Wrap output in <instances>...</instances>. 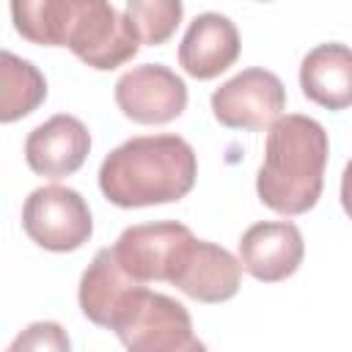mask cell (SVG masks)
Wrapping results in <instances>:
<instances>
[{
  "label": "cell",
  "instance_id": "cell-1",
  "mask_svg": "<svg viewBox=\"0 0 352 352\" xmlns=\"http://www.w3.org/2000/svg\"><path fill=\"white\" fill-rule=\"evenodd\" d=\"M11 22L25 41L69 47L96 72H113L140 50L135 28L110 0H11Z\"/></svg>",
  "mask_w": 352,
  "mask_h": 352
},
{
  "label": "cell",
  "instance_id": "cell-2",
  "mask_svg": "<svg viewBox=\"0 0 352 352\" xmlns=\"http://www.w3.org/2000/svg\"><path fill=\"white\" fill-rule=\"evenodd\" d=\"M198 179L192 146L179 135H138L116 146L99 168L102 195L121 209L182 201Z\"/></svg>",
  "mask_w": 352,
  "mask_h": 352
},
{
  "label": "cell",
  "instance_id": "cell-3",
  "mask_svg": "<svg viewBox=\"0 0 352 352\" xmlns=\"http://www.w3.org/2000/svg\"><path fill=\"white\" fill-rule=\"evenodd\" d=\"M264 162L256 176L258 201L283 214H305L316 206L324 187L327 132L316 118L286 113L267 126Z\"/></svg>",
  "mask_w": 352,
  "mask_h": 352
},
{
  "label": "cell",
  "instance_id": "cell-4",
  "mask_svg": "<svg viewBox=\"0 0 352 352\" xmlns=\"http://www.w3.org/2000/svg\"><path fill=\"white\" fill-rule=\"evenodd\" d=\"M132 352H198L204 341L192 333L190 311L160 292L140 286L110 327Z\"/></svg>",
  "mask_w": 352,
  "mask_h": 352
},
{
  "label": "cell",
  "instance_id": "cell-5",
  "mask_svg": "<svg viewBox=\"0 0 352 352\" xmlns=\"http://www.w3.org/2000/svg\"><path fill=\"white\" fill-rule=\"evenodd\" d=\"M22 228L44 250L72 253L91 239L94 217L88 201L77 190L47 184L25 198Z\"/></svg>",
  "mask_w": 352,
  "mask_h": 352
},
{
  "label": "cell",
  "instance_id": "cell-6",
  "mask_svg": "<svg viewBox=\"0 0 352 352\" xmlns=\"http://www.w3.org/2000/svg\"><path fill=\"white\" fill-rule=\"evenodd\" d=\"M192 239L195 234L176 220L140 223L121 231V236L113 245V256L121 264V270L140 283H148V280L170 283Z\"/></svg>",
  "mask_w": 352,
  "mask_h": 352
},
{
  "label": "cell",
  "instance_id": "cell-7",
  "mask_svg": "<svg viewBox=\"0 0 352 352\" xmlns=\"http://www.w3.org/2000/svg\"><path fill=\"white\" fill-rule=\"evenodd\" d=\"M286 110V88L267 69H242L212 94V116L228 129L264 132Z\"/></svg>",
  "mask_w": 352,
  "mask_h": 352
},
{
  "label": "cell",
  "instance_id": "cell-8",
  "mask_svg": "<svg viewBox=\"0 0 352 352\" xmlns=\"http://www.w3.org/2000/svg\"><path fill=\"white\" fill-rule=\"evenodd\" d=\"M116 104L135 124H168L184 113L187 85L173 69L162 63H143L118 77Z\"/></svg>",
  "mask_w": 352,
  "mask_h": 352
},
{
  "label": "cell",
  "instance_id": "cell-9",
  "mask_svg": "<svg viewBox=\"0 0 352 352\" xmlns=\"http://www.w3.org/2000/svg\"><path fill=\"white\" fill-rule=\"evenodd\" d=\"M305 256L302 234L289 220L253 223L239 236V267L261 283H278L292 278Z\"/></svg>",
  "mask_w": 352,
  "mask_h": 352
},
{
  "label": "cell",
  "instance_id": "cell-10",
  "mask_svg": "<svg viewBox=\"0 0 352 352\" xmlns=\"http://www.w3.org/2000/svg\"><path fill=\"white\" fill-rule=\"evenodd\" d=\"M88 151H91V132L80 118L69 113H58L47 118L25 140L28 168L36 176L52 182L77 173L88 160Z\"/></svg>",
  "mask_w": 352,
  "mask_h": 352
},
{
  "label": "cell",
  "instance_id": "cell-11",
  "mask_svg": "<svg viewBox=\"0 0 352 352\" xmlns=\"http://www.w3.org/2000/svg\"><path fill=\"white\" fill-rule=\"evenodd\" d=\"M170 283L198 302H226L239 292L242 267L226 248L206 239H192Z\"/></svg>",
  "mask_w": 352,
  "mask_h": 352
},
{
  "label": "cell",
  "instance_id": "cell-12",
  "mask_svg": "<svg viewBox=\"0 0 352 352\" xmlns=\"http://www.w3.org/2000/svg\"><path fill=\"white\" fill-rule=\"evenodd\" d=\"M239 47L236 25L217 11H206L190 22L179 44V66L195 80H214L236 63Z\"/></svg>",
  "mask_w": 352,
  "mask_h": 352
},
{
  "label": "cell",
  "instance_id": "cell-13",
  "mask_svg": "<svg viewBox=\"0 0 352 352\" xmlns=\"http://www.w3.org/2000/svg\"><path fill=\"white\" fill-rule=\"evenodd\" d=\"M140 286V280L129 278L121 270V264L113 256V248H102L96 250L94 261L85 267L80 278L77 300L88 322L110 330Z\"/></svg>",
  "mask_w": 352,
  "mask_h": 352
},
{
  "label": "cell",
  "instance_id": "cell-14",
  "mask_svg": "<svg viewBox=\"0 0 352 352\" xmlns=\"http://www.w3.org/2000/svg\"><path fill=\"white\" fill-rule=\"evenodd\" d=\"M302 94L327 110H346L352 104V55L341 41L314 47L300 63Z\"/></svg>",
  "mask_w": 352,
  "mask_h": 352
},
{
  "label": "cell",
  "instance_id": "cell-15",
  "mask_svg": "<svg viewBox=\"0 0 352 352\" xmlns=\"http://www.w3.org/2000/svg\"><path fill=\"white\" fill-rule=\"evenodd\" d=\"M47 99V80L41 69L8 50H0V124H14Z\"/></svg>",
  "mask_w": 352,
  "mask_h": 352
},
{
  "label": "cell",
  "instance_id": "cell-16",
  "mask_svg": "<svg viewBox=\"0 0 352 352\" xmlns=\"http://www.w3.org/2000/svg\"><path fill=\"white\" fill-rule=\"evenodd\" d=\"M182 0H126V19L135 28L140 44L160 47L170 41L182 25Z\"/></svg>",
  "mask_w": 352,
  "mask_h": 352
},
{
  "label": "cell",
  "instance_id": "cell-17",
  "mask_svg": "<svg viewBox=\"0 0 352 352\" xmlns=\"http://www.w3.org/2000/svg\"><path fill=\"white\" fill-rule=\"evenodd\" d=\"M69 336L58 322H33L25 333H19L8 349H69Z\"/></svg>",
  "mask_w": 352,
  "mask_h": 352
},
{
  "label": "cell",
  "instance_id": "cell-18",
  "mask_svg": "<svg viewBox=\"0 0 352 352\" xmlns=\"http://www.w3.org/2000/svg\"><path fill=\"white\" fill-rule=\"evenodd\" d=\"M261 3H267V0H261Z\"/></svg>",
  "mask_w": 352,
  "mask_h": 352
}]
</instances>
